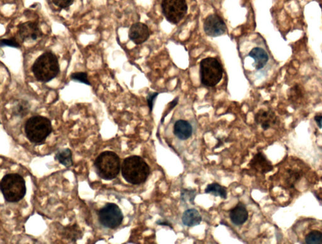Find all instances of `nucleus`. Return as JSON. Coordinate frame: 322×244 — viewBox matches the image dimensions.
I'll return each mask as SVG.
<instances>
[{"mask_svg": "<svg viewBox=\"0 0 322 244\" xmlns=\"http://www.w3.org/2000/svg\"><path fill=\"white\" fill-rule=\"evenodd\" d=\"M301 177V173L297 170H290L288 171V176L286 184L288 187L293 189L295 185Z\"/></svg>", "mask_w": 322, "mask_h": 244, "instance_id": "25", "label": "nucleus"}, {"mask_svg": "<svg viewBox=\"0 0 322 244\" xmlns=\"http://www.w3.org/2000/svg\"><path fill=\"white\" fill-rule=\"evenodd\" d=\"M122 175L127 183L144 184L150 175V168L141 156H130L124 159L121 167Z\"/></svg>", "mask_w": 322, "mask_h": 244, "instance_id": "1", "label": "nucleus"}, {"mask_svg": "<svg viewBox=\"0 0 322 244\" xmlns=\"http://www.w3.org/2000/svg\"><path fill=\"white\" fill-rule=\"evenodd\" d=\"M179 100H180V97H176L174 99L172 102H170L168 104L166 110L164 111L163 114H162L161 120V124H163L164 122L165 119L167 117V115L171 113V111L173 110L174 108L176 107V106L178 105Z\"/></svg>", "mask_w": 322, "mask_h": 244, "instance_id": "27", "label": "nucleus"}, {"mask_svg": "<svg viewBox=\"0 0 322 244\" xmlns=\"http://www.w3.org/2000/svg\"><path fill=\"white\" fill-rule=\"evenodd\" d=\"M94 167L95 172L100 178L105 180H112L117 177L120 172V157L113 151H104L95 159Z\"/></svg>", "mask_w": 322, "mask_h": 244, "instance_id": "3", "label": "nucleus"}, {"mask_svg": "<svg viewBox=\"0 0 322 244\" xmlns=\"http://www.w3.org/2000/svg\"><path fill=\"white\" fill-rule=\"evenodd\" d=\"M229 218L235 226H240L244 224L249 218V212L244 204L239 201L230 210Z\"/></svg>", "mask_w": 322, "mask_h": 244, "instance_id": "14", "label": "nucleus"}, {"mask_svg": "<svg viewBox=\"0 0 322 244\" xmlns=\"http://www.w3.org/2000/svg\"><path fill=\"white\" fill-rule=\"evenodd\" d=\"M32 71L39 82H50L57 77L60 72V66L57 56L50 51L44 52L33 63Z\"/></svg>", "mask_w": 322, "mask_h": 244, "instance_id": "2", "label": "nucleus"}, {"mask_svg": "<svg viewBox=\"0 0 322 244\" xmlns=\"http://www.w3.org/2000/svg\"><path fill=\"white\" fill-rule=\"evenodd\" d=\"M161 8L165 18L173 25L180 23L188 9L186 0H162Z\"/></svg>", "mask_w": 322, "mask_h": 244, "instance_id": "7", "label": "nucleus"}, {"mask_svg": "<svg viewBox=\"0 0 322 244\" xmlns=\"http://www.w3.org/2000/svg\"><path fill=\"white\" fill-rule=\"evenodd\" d=\"M173 134L178 139L186 141L193 134L192 125L189 121L184 119L176 120L173 126Z\"/></svg>", "mask_w": 322, "mask_h": 244, "instance_id": "15", "label": "nucleus"}, {"mask_svg": "<svg viewBox=\"0 0 322 244\" xmlns=\"http://www.w3.org/2000/svg\"><path fill=\"white\" fill-rule=\"evenodd\" d=\"M55 6L62 9L69 7L73 4L74 0H52Z\"/></svg>", "mask_w": 322, "mask_h": 244, "instance_id": "29", "label": "nucleus"}, {"mask_svg": "<svg viewBox=\"0 0 322 244\" xmlns=\"http://www.w3.org/2000/svg\"><path fill=\"white\" fill-rule=\"evenodd\" d=\"M0 189L5 200L10 203L18 202L27 193L25 179L17 173L5 175L0 183Z\"/></svg>", "mask_w": 322, "mask_h": 244, "instance_id": "4", "label": "nucleus"}, {"mask_svg": "<svg viewBox=\"0 0 322 244\" xmlns=\"http://www.w3.org/2000/svg\"><path fill=\"white\" fill-rule=\"evenodd\" d=\"M99 222L105 228L115 229L121 225L124 215L120 207L113 203H107L98 213Z\"/></svg>", "mask_w": 322, "mask_h": 244, "instance_id": "8", "label": "nucleus"}, {"mask_svg": "<svg viewBox=\"0 0 322 244\" xmlns=\"http://www.w3.org/2000/svg\"><path fill=\"white\" fill-rule=\"evenodd\" d=\"M30 105L27 100L18 99L14 103L12 113L14 116L23 118L29 113Z\"/></svg>", "mask_w": 322, "mask_h": 244, "instance_id": "19", "label": "nucleus"}, {"mask_svg": "<svg viewBox=\"0 0 322 244\" xmlns=\"http://www.w3.org/2000/svg\"><path fill=\"white\" fill-rule=\"evenodd\" d=\"M0 47H1V48L11 47L17 49L21 47V44H20L17 40L14 37L1 39V40H0Z\"/></svg>", "mask_w": 322, "mask_h": 244, "instance_id": "26", "label": "nucleus"}, {"mask_svg": "<svg viewBox=\"0 0 322 244\" xmlns=\"http://www.w3.org/2000/svg\"><path fill=\"white\" fill-rule=\"evenodd\" d=\"M24 131L25 136L30 142L41 144L52 133V123L46 117L33 116L25 122Z\"/></svg>", "mask_w": 322, "mask_h": 244, "instance_id": "5", "label": "nucleus"}, {"mask_svg": "<svg viewBox=\"0 0 322 244\" xmlns=\"http://www.w3.org/2000/svg\"><path fill=\"white\" fill-rule=\"evenodd\" d=\"M305 241L308 244H322V232L313 230L305 236Z\"/></svg>", "mask_w": 322, "mask_h": 244, "instance_id": "23", "label": "nucleus"}, {"mask_svg": "<svg viewBox=\"0 0 322 244\" xmlns=\"http://www.w3.org/2000/svg\"><path fill=\"white\" fill-rule=\"evenodd\" d=\"M156 223L159 226L169 227L171 229H173L172 223H170L167 220H159L156 221Z\"/></svg>", "mask_w": 322, "mask_h": 244, "instance_id": "31", "label": "nucleus"}, {"mask_svg": "<svg viewBox=\"0 0 322 244\" xmlns=\"http://www.w3.org/2000/svg\"><path fill=\"white\" fill-rule=\"evenodd\" d=\"M251 169L260 174H267L273 171L274 167L264 153L259 152L251 159L249 164Z\"/></svg>", "mask_w": 322, "mask_h": 244, "instance_id": "13", "label": "nucleus"}, {"mask_svg": "<svg viewBox=\"0 0 322 244\" xmlns=\"http://www.w3.org/2000/svg\"><path fill=\"white\" fill-rule=\"evenodd\" d=\"M197 190L193 189H183L181 191L180 199L184 203L189 202L195 205Z\"/></svg>", "mask_w": 322, "mask_h": 244, "instance_id": "22", "label": "nucleus"}, {"mask_svg": "<svg viewBox=\"0 0 322 244\" xmlns=\"http://www.w3.org/2000/svg\"><path fill=\"white\" fill-rule=\"evenodd\" d=\"M321 53H322V50H321Z\"/></svg>", "mask_w": 322, "mask_h": 244, "instance_id": "32", "label": "nucleus"}, {"mask_svg": "<svg viewBox=\"0 0 322 244\" xmlns=\"http://www.w3.org/2000/svg\"><path fill=\"white\" fill-rule=\"evenodd\" d=\"M55 160L66 167H70L73 165L71 151L69 148H64L57 151L55 155Z\"/></svg>", "mask_w": 322, "mask_h": 244, "instance_id": "21", "label": "nucleus"}, {"mask_svg": "<svg viewBox=\"0 0 322 244\" xmlns=\"http://www.w3.org/2000/svg\"><path fill=\"white\" fill-rule=\"evenodd\" d=\"M287 95L291 105L295 107H298L305 99V89L300 84H296L288 90Z\"/></svg>", "mask_w": 322, "mask_h": 244, "instance_id": "17", "label": "nucleus"}, {"mask_svg": "<svg viewBox=\"0 0 322 244\" xmlns=\"http://www.w3.org/2000/svg\"><path fill=\"white\" fill-rule=\"evenodd\" d=\"M314 120L319 129H322V114H316Z\"/></svg>", "mask_w": 322, "mask_h": 244, "instance_id": "30", "label": "nucleus"}, {"mask_svg": "<svg viewBox=\"0 0 322 244\" xmlns=\"http://www.w3.org/2000/svg\"><path fill=\"white\" fill-rule=\"evenodd\" d=\"M159 95V92H149L148 93L146 97L147 103L148 105V108L149 109V113H152L154 109V106H155V104L157 97H158Z\"/></svg>", "mask_w": 322, "mask_h": 244, "instance_id": "28", "label": "nucleus"}, {"mask_svg": "<svg viewBox=\"0 0 322 244\" xmlns=\"http://www.w3.org/2000/svg\"><path fill=\"white\" fill-rule=\"evenodd\" d=\"M223 75V67L217 58L206 57L201 60L200 78L203 86L214 88L222 79Z\"/></svg>", "mask_w": 322, "mask_h": 244, "instance_id": "6", "label": "nucleus"}, {"mask_svg": "<svg viewBox=\"0 0 322 244\" xmlns=\"http://www.w3.org/2000/svg\"><path fill=\"white\" fill-rule=\"evenodd\" d=\"M70 78L75 83L85 84L87 86H91L88 78V74L86 72H78L72 73L70 75Z\"/></svg>", "mask_w": 322, "mask_h": 244, "instance_id": "24", "label": "nucleus"}, {"mask_svg": "<svg viewBox=\"0 0 322 244\" xmlns=\"http://www.w3.org/2000/svg\"><path fill=\"white\" fill-rule=\"evenodd\" d=\"M181 220L183 225L193 227L200 225L202 221V217L197 209L192 208L184 212Z\"/></svg>", "mask_w": 322, "mask_h": 244, "instance_id": "18", "label": "nucleus"}, {"mask_svg": "<svg viewBox=\"0 0 322 244\" xmlns=\"http://www.w3.org/2000/svg\"><path fill=\"white\" fill-rule=\"evenodd\" d=\"M203 30L207 36L215 38L225 34L226 25L220 16L212 14L204 19Z\"/></svg>", "mask_w": 322, "mask_h": 244, "instance_id": "9", "label": "nucleus"}, {"mask_svg": "<svg viewBox=\"0 0 322 244\" xmlns=\"http://www.w3.org/2000/svg\"><path fill=\"white\" fill-rule=\"evenodd\" d=\"M150 31L147 25L137 22L131 25L128 31V38L136 45L144 44L149 39Z\"/></svg>", "mask_w": 322, "mask_h": 244, "instance_id": "12", "label": "nucleus"}, {"mask_svg": "<svg viewBox=\"0 0 322 244\" xmlns=\"http://www.w3.org/2000/svg\"><path fill=\"white\" fill-rule=\"evenodd\" d=\"M18 35L22 43L37 40L43 35L37 22L29 21L21 24L18 26Z\"/></svg>", "mask_w": 322, "mask_h": 244, "instance_id": "10", "label": "nucleus"}, {"mask_svg": "<svg viewBox=\"0 0 322 244\" xmlns=\"http://www.w3.org/2000/svg\"><path fill=\"white\" fill-rule=\"evenodd\" d=\"M204 193L212 195L214 197H219L224 200L228 198V190L225 187L218 183H212L207 185Z\"/></svg>", "mask_w": 322, "mask_h": 244, "instance_id": "20", "label": "nucleus"}, {"mask_svg": "<svg viewBox=\"0 0 322 244\" xmlns=\"http://www.w3.org/2000/svg\"><path fill=\"white\" fill-rule=\"evenodd\" d=\"M255 123L260 126L263 130L267 131L269 129L279 125L280 120L275 113L272 110H266L261 109L257 112L254 116Z\"/></svg>", "mask_w": 322, "mask_h": 244, "instance_id": "11", "label": "nucleus"}, {"mask_svg": "<svg viewBox=\"0 0 322 244\" xmlns=\"http://www.w3.org/2000/svg\"><path fill=\"white\" fill-rule=\"evenodd\" d=\"M249 57L253 58V64L256 71H260L267 65L270 57L267 51L261 47H254L248 54Z\"/></svg>", "mask_w": 322, "mask_h": 244, "instance_id": "16", "label": "nucleus"}]
</instances>
